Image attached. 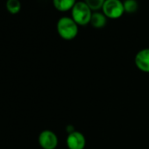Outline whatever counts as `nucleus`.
Returning a JSON list of instances; mask_svg holds the SVG:
<instances>
[{
  "mask_svg": "<svg viewBox=\"0 0 149 149\" xmlns=\"http://www.w3.org/2000/svg\"><path fill=\"white\" fill-rule=\"evenodd\" d=\"M91 24L95 28H102L106 25V16L104 13H94L91 16Z\"/></svg>",
  "mask_w": 149,
  "mask_h": 149,
  "instance_id": "obj_8",
  "label": "nucleus"
},
{
  "mask_svg": "<svg viewBox=\"0 0 149 149\" xmlns=\"http://www.w3.org/2000/svg\"><path fill=\"white\" fill-rule=\"evenodd\" d=\"M57 32L63 40H70L77 37L78 25L71 18L62 17L57 22Z\"/></svg>",
  "mask_w": 149,
  "mask_h": 149,
  "instance_id": "obj_1",
  "label": "nucleus"
},
{
  "mask_svg": "<svg viewBox=\"0 0 149 149\" xmlns=\"http://www.w3.org/2000/svg\"><path fill=\"white\" fill-rule=\"evenodd\" d=\"M7 11L12 14H17L20 12L21 4L19 0H7L6 2Z\"/></svg>",
  "mask_w": 149,
  "mask_h": 149,
  "instance_id": "obj_9",
  "label": "nucleus"
},
{
  "mask_svg": "<svg viewBox=\"0 0 149 149\" xmlns=\"http://www.w3.org/2000/svg\"><path fill=\"white\" fill-rule=\"evenodd\" d=\"M92 13L85 2H77L72 8V19L77 25L85 26L91 23Z\"/></svg>",
  "mask_w": 149,
  "mask_h": 149,
  "instance_id": "obj_2",
  "label": "nucleus"
},
{
  "mask_svg": "<svg viewBox=\"0 0 149 149\" xmlns=\"http://www.w3.org/2000/svg\"><path fill=\"white\" fill-rule=\"evenodd\" d=\"M39 143L43 149H55L58 145V138L54 132L45 130L39 136Z\"/></svg>",
  "mask_w": 149,
  "mask_h": 149,
  "instance_id": "obj_4",
  "label": "nucleus"
},
{
  "mask_svg": "<svg viewBox=\"0 0 149 149\" xmlns=\"http://www.w3.org/2000/svg\"><path fill=\"white\" fill-rule=\"evenodd\" d=\"M84 2L91 8V11H97L103 8L105 0H85Z\"/></svg>",
  "mask_w": 149,
  "mask_h": 149,
  "instance_id": "obj_11",
  "label": "nucleus"
},
{
  "mask_svg": "<svg viewBox=\"0 0 149 149\" xmlns=\"http://www.w3.org/2000/svg\"><path fill=\"white\" fill-rule=\"evenodd\" d=\"M123 4L125 12L128 13H133L138 9V3L136 0H125Z\"/></svg>",
  "mask_w": 149,
  "mask_h": 149,
  "instance_id": "obj_10",
  "label": "nucleus"
},
{
  "mask_svg": "<svg viewBox=\"0 0 149 149\" xmlns=\"http://www.w3.org/2000/svg\"><path fill=\"white\" fill-rule=\"evenodd\" d=\"M134 61L140 71L149 73V48H145L138 52Z\"/></svg>",
  "mask_w": 149,
  "mask_h": 149,
  "instance_id": "obj_6",
  "label": "nucleus"
},
{
  "mask_svg": "<svg viewBox=\"0 0 149 149\" xmlns=\"http://www.w3.org/2000/svg\"><path fill=\"white\" fill-rule=\"evenodd\" d=\"M67 146L68 149H84L86 139L82 132L74 131L68 135Z\"/></svg>",
  "mask_w": 149,
  "mask_h": 149,
  "instance_id": "obj_5",
  "label": "nucleus"
},
{
  "mask_svg": "<svg viewBox=\"0 0 149 149\" xmlns=\"http://www.w3.org/2000/svg\"><path fill=\"white\" fill-rule=\"evenodd\" d=\"M76 3V0H53L54 6L60 12H67L72 10Z\"/></svg>",
  "mask_w": 149,
  "mask_h": 149,
  "instance_id": "obj_7",
  "label": "nucleus"
},
{
  "mask_svg": "<svg viewBox=\"0 0 149 149\" xmlns=\"http://www.w3.org/2000/svg\"><path fill=\"white\" fill-rule=\"evenodd\" d=\"M102 9L103 13L109 19H118L125 13L124 4L120 0H105Z\"/></svg>",
  "mask_w": 149,
  "mask_h": 149,
  "instance_id": "obj_3",
  "label": "nucleus"
}]
</instances>
